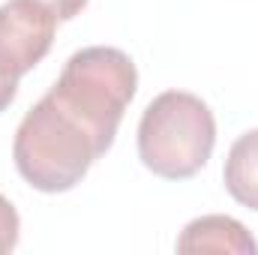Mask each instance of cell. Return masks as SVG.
<instances>
[{"mask_svg":"<svg viewBox=\"0 0 258 255\" xmlns=\"http://www.w3.org/2000/svg\"><path fill=\"white\" fill-rule=\"evenodd\" d=\"M108 153L90 126L45 93L15 129L12 159L18 174L39 192L57 195L84 180L90 165Z\"/></svg>","mask_w":258,"mask_h":255,"instance_id":"obj_1","label":"cell"},{"mask_svg":"<svg viewBox=\"0 0 258 255\" xmlns=\"http://www.w3.org/2000/svg\"><path fill=\"white\" fill-rule=\"evenodd\" d=\"M216 144L210 105L189 90L159 93L138 120V156L162 180L195 177Z\"/></svg>","mask_w":258,"mask_h":255,"instance_id":"obj_2","label":"cell"},{"mask_svg":"<svg viewBox=\"0 0 258 255\" xmlns=\"http://www.w3.org/2000/svg\"><path fill=\"white\" fill-rule=\"evenodd\" d=\"M138 90V69L126 51L111 45H90L63 63L60 78L48 90L60 105L81 117L90 132L111 150L117 126Z\"/></svg>","mask_w":258,"mask_h":255,"instance_id":"obj_3","label":"cell"},{"mask_svg":"<svg viewBox=\"0 0 258 255\" xmlns=\"http://www.w3.org/2000/svg\"><path fill=\"white\" fill-rule=\"evenodd\" d=\"M57 18L33 0L0 3V69L21 81L54 42Z\"/></svg>","mask_w":258,"mask_h":255,"instance_id":"obj_4","label":"cell"},{"mask_svg":"<svg viewBox=\"0 0 258 255\" xmlns=\"http://www.w3.org/2000/svg\"><path fill=\"white\" fill-rule=\"evenodd\" d=\"M177 252H231V255H255L258 243L246 231L243 222L222 213H207L192 219L180 237Z\"/></svg>","mask_w":258,"mask_h":255,"instance_id":"obj_5","label":"cell"},{"mask_svg":"<svg viewBox=\"0 0 258 255\" xmlns=\"http://www.w3.org/2000/svg\"><path fill=\"white\" fill-rule=\"evenodd\" d=\"M222 180L237 204L258 213V129L243 132L231 144L222 168Z\"/></svg>","mask_w":258,"mask_h":255,"instance_id":"obj_6","label":"cell"},{"mask_svg":"<svg viewBox=\"0 0 258 255\" xmlns=\"http://www.w3.org/2000/svg\"><path fill=\"white\" fill-rule=\"evenodd\" d=\"M18 237H21V219H18V210L15 204L0 195V255L12 252L18 246Z\"/></svg>","mask_w":258,"mask_h":255,"instance_id":"obj_7","label":"cell"},{"mask_svg":"<svg viewBox=\"0 0 258 255\" xmlns=\"http://www.w3.org/2000/svg\"><path fill=\"white\" fill-rule=\"evenodd\" d=\"M33 3H39L42 9H48L57 21H72L87 6V0H33Z\"/></svg>","mask_w":258,"mask_h":255,"instance_id":"obj_8","label":"cell"},{"mask_svg":"<svg viewBox=\"0 0 258 255\" xmlns=\"http://www.w3.org/2000/svg\"><path fill=\"white\" fill-rule=\"evenodd\" d=\"M15 96H18V78L6 75V72L0 69V114L15 102Z\"/></svg>","mask_w":258,"mask_h":255,"instance_id":"obj_9","label":"cell"}]
</instances>
